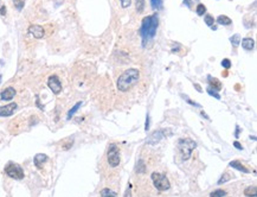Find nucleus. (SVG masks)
Returning a JSON list of instances; mask_svg holds the SVG:
<instances>
[{
    "mask_svg": "<svg viewBox=\"0 0 257 197\" xmlns=\"http://www.w3.org/2000/svg\"><path fill=\"white\" fill-rule=\"evenodd\" d=\"M162 2H164L162 0H151L152 8L154 11H159V10L162 8Z\"/></svg>",
    "mask_w": 257,
    "mask_h": 197,
    "instance_id": "obj_19",
    "label": "nucleus"
},
{
    "mask_svg": "<svg viewBox=\"0 0 257 197\" xmlns=\"http://www.w3.org/2000/svg\"><path fill=\"white\" fill-rule=\"evenodd\" d=\"M244 195L248 197H256V187L255 185L248 187L247 189L244 190Z\"/></svg>",
    "mask_w": 257,
    "mask_h": 197,
    "instance_id": "obj_18",
    "label": "nucleus"
},
{
    "mask_svg": "<svg viewBox=\"0 0 257 197\" xmlns=\"http://www.w3.org/2000/svg\"><path fill=\"white\" fill-rule=\"evenodd\" d=\"M166 134H167L166 129H158V131H154L151 136H148V139H147V144L148 145H157L160 140L164 138V136H166Z\"/></svg>",
    "mask_w": 257,
    "mask_h": 197,
    "instance_id": "obj_7",
    "label": "nucleus"
},
{
    "mask_svg": "<svg viewBox=\"0 0 257 197\" xmlns=\"http://www.w3.org/2000/svg\"><path fill=\"white\" fill-rule=\"evenodd\" d=\"M196 141L192 140L191 138H182L179 139L178 141V150L180 152V156H182V160H187L191 157V153L192 151L196 149Z\"/></svg>",
    "mask_w": 257,
    "mask_h": 197,
    "instance_id": "obj_3",
    "label": "nucleus"
},
{
    "mask_svg": "<svg viewBox=\"0 0 257 197\" xmlns=\"http://www.w3.org/2000/svg\"><path fill=\"white\" fill-rule=\"evenodd\" d=\"M145 129L148 131L149 129V116L147 115V119H146V125H145Z\"/></svg>",
    "mask_w": 257,
    "mask_h": 197,
    "instance_id": "obj_32",
    "label": "nucleus"
},
{
    "mask_svg": "<svg viewBox=\"0 0 257 197\" xmlns=\"http://www.w3.org/2000/svg\"><path fill=\"white\" fill-rule=\"evenodd\" d=\"M230 176H229V174H224L222 177H220V179L218 181V184H224V183H226L227 181H230Z\"/></svg>",
    "mask_w": 257,
    "mask_h": 197,
    "instance_id": "obj_27",
    "label": "nucleus"
},
{
    "mask_svg": "<svg viewBox=\"0 0 257 197\" xmlns=\"http://www.w3.org/2000/svg\"><path fill=\"white\" fill-rule=\"evenodd\" d=\"M230 42H231V44L236 48V46L239 45V43H241V36L238 35V33H236V35H234L232 37L230 38Z\"/></svg>",
    "mask_w": 257,
    "mask_h": 197,
    "instance_id": "obj_20",
    "label": "nucleus"
},
{
    "mask_svg": "<svg viewBox=\"0 0 257 197\" xmlns=\"http://www.w3.org/2000/svg\"><path fill=\"white\" fill-rule=\"evenodd\" d=\"M47 86H49V88L52 90L53 94H59L62 90V83L61 81H59V78H58V76L56 75H52L49 77V80H47Z\"/></svg>",
    "mask_w": 257,
    "mask_h": 197,
    "instance_id": "obj_8",
    "label": "nucleus"
},
{
    "mask_svg": "<svg viewBox=\"0 0 257 197\" xmlns=\"http://www.w3.org/2000/svg\"><path fill=\"white\" fill-rule=\"evenodd\" d=\"M241 42H242V48L247 51H251L255 46V40L252 38H244Z\"/></svg>",
    "mask_w": 257,
    "mask_h": 197,
    "instance_id": "obj_14",
    "label": "nucleus"
},
{
    "mask_svg": "<svg viewBox=\"0 0 257 197\" xmlns=\"http://www.w3.org/2000/svg\"><path fill=\"white\" fill-rule=\"evenodd\" d=\"M0 15H6V7H5V6H2V7L0 8Z\"/></svg>",
    "mask_w": 257,
    "mask_h": 197,
    "instance_id": "obj_33",
    "label": "nucleus"
},
{
    "mask_svg": "<svg viewBox=\"0 0 257 197\" xmlns=\"http://www.w3.org/2000/svg\"><path fill=\"white\" fill-rule=\"evenodd\" d=\"M204 20H205V23H206V25H207V26H211V27L213 26V24H214V18H213L211 15H205Z\"/></svg>",
    "mask_w": 257,
    "mask_h": 197,
    "instance_id": "obj_23",
    "label": "nucleus"
},
{
    "mask_svg": "<svg viewBox=\"0 0 257 197\" xmlns=\"http://www.w3.org/2000/svg\"><path fill=\"white\" fill-rule=\"evenodd\" d=\"M234 145H235V146H236V149H238V150H242V149H243V147H242V145L239 144L238 141H235V143H234Z\"/></svg>",
    "mask_w": 257,
    "mask_h": 197,
    "instance_id": "obj_34",
    "label": "nucleus"
},
{
    "mask_svg": "<svg viewBox=\"0 0 257 197\" xmlns=\"http://www.w3.org/2000/svg\"><path fill=\"white\" fill-rule=\"evenodd\" d=\"M15 108H17V103L14 102L6 106H0V116H11L14 113Z\"/></svg>",
    "mask_w": 257,
    "mask_h": 197,
    "instance_id": "obj_10",
    "label": "nucleus"
},
{
    "mask_svg": "<svg viewBox=\"0 0 257 197\" xmlns=\"http://www.w3.org/2000/svg\"><path fill=\"white\" fill-rule=\"evenodd\" d=\"M210 196L211 197H225L226 196V191H224V190H216V191L211 192Z\"/></svg>",
    "mask_w": 257,
    "mask_h": 197,
    "instance_id": "obj_24",
    "label": "nucleus"
},
{
    "mask_svg": "<svg viewBox=\"0 0 257 197\" xmlns=\"http://www.w3.org/2000/svg\"><path fill=\"white\" fill-rule=\"evenodd\" d=\"M184 4L187 6V7H191V4H192V0H184Z\"/></svg>",
    "mask_w": 257,
    "mask_h": 197,
    "instance_id": "obj_35",
    "label": "nucleus"
},
{
    "mask_svg": "<svg viewBox=\"0 0 257 197\" xmlns=\"http://www.w3.org/2000/svg\"><path fill=\"white\" fill-rule=\"evenodd\" d=\"M124 197H130V188H129V189H127V191H126V195H124Z\"/></svg>",
    "mask_w": 257,
    "mask_h": 197,
    "instance_id": "obj_36",
    "label": "nucleus"
},
{
    "mask_svg": "<svg viewBox=\"0 0 257 197\" xmlns=\"http://www.w3.org/2000/svg\"><path fill=\"white\" fill-rule=\"evenodd\" d=\"M46 160H47V156H46V154H44V153H38V154L35 156L33 161H35V165H36L38 169H40Z\"/></svg>",
    "mask_w": 257,
    "mask_h": 197,
    "instance_id": "obj_13",
    "label": "nucleus"
},
{
    "mask_svg": "<svg viewBox=\"0 0 257 197\" xmlns=\"http://www.w3.org/2000/svg\"><path fill=\"white\" fill-rule=\"evenodd\" d=\"M230 166L236 169V170H238V171H242V172H244V174H249V170L244 166L242 163H239V161H237V160L231 161V163H230Z\"/></svg>",
    "mask_w": 257,
    "mask_h": 197,
    "instance_id": "obj_15",
    "label": "nucleus"
},
{
    "mask_svg": "<svg viewBox=\"0 0 257 197\" xmlns=\"http://www.w3.org/2000/svg\"><path fill=\"white\" fill-rule=\"evenodd\" d=\"M101 197H117V195L115 191L106 188V189L101 190Z\"/></svg>",
    "mask_w": 257,
    "mask_h": 197,
    "instance_id": "obj_17",
    "label": "nucleus"
},
{
    "mask_svg": "<svg viewBox=\"0 0 257 197\" xmlns=\"http://www.w3.org/2000/svg\"><path fill=\"white\" fill-rule=\"evenodd\" d=\"M222 67L225 69H230L231 68V62H230V60H227V58H224L223 61H222Z\"/></svg>",
    "mask_w": 257,
    "mask_h": 197,
    "instance_id": "obj_28",
    "label": "nucleus"
},
{
    "mask_svg": "<svg viewBox=\"0 0 257 197\" xmlns=\"http://www.w3.org/2000/svg\"><path fill=\"white\" fill-rule=\"evenodd\" d=\"M135 7L137 13H142L145 10V0H136Z\"/></svg>",
    "mask_w": 257,
    "mask_h": 197,
    "instance_id": "obj_21",
    "label": "nucleus"
},
{
    "mask_svg": "<svg viewBox=\"0 0 257 197\" xmlns=\"http://www.w3.org/2000/svg\"><path fill=\"white\" fill-rule=\"evenodd\" d=\"M1 78H2V76L0 75V82H1Z\"/></svg>",
    "mask_w": 257,
    "mask_h": 197,
    "instance_id": "obj_39",
    "label": "nucleus"
},
{
    "mask_svg": "<svg viewBox=\"0 0 257 197\" xmlns=\"http://www.w3.org/2000/svg\"><path fill=\"white\" fill-rule=\"evenodd\" d=\"M217 23L219 24V25L227 26V25H231L232 20H231L229 17H226V15H219V17L217 18Z\"/></svg>",
    "mask_w": 257,
    "mask_h": 197,
    "instance_id": "obj_16",
    "label": "nucleus"
},
{
    "mask_svg": "<svg viewBox=\"0 0 257 197\" xmlns=\"http://www.w3.org/2000/svg\"><path fill=\"white\" fill-rule=\"evenodd\" d=\"M194 86H196V88H197V90L198 91H202V88H200V86H199V84H194Z\"/></svg>",
    "mask_w": 257,
    "mask_h": 197,
    "instance_id": "obj_37",
    "label": "nucleus"
},
{
    "mask_svg": "<svg viewBox=\"0 0 257 197\" xmlns=\"http://www.w3.org/2000/svg\"><path fill=\"white\" fill-rule=\"evenodd\" d=\"M196 12L198 15H204V13H206V7H205L203 4H198V6L196 8Z\"/></svg>",
    "mask_w": 257,
    "mask_h": 197,
    "instance_id": "obj_25",
    "label": "nucleus"
},
{
    "mask_svg": "<svg viewBox=\"0 0 257 197\" xmlns=\"http://www.w3.org/2000/svg\"><path fill=\"white\" fill-rule=\"evenodd\" d=\"M207 93H209V94H210L211 96H214V98H218V100L220 98V95H219V94H218L217 91H214V90H212V89H210V88H207Z\"/></svg>",
    "mask_w": 257,
    "mask_h": 197,
    "instance_id": "obj_29",
    "label": "nucleus"
},
{
    "mask_svg": "<svg viewBox=\"0 0 257 197\" xmlns=\"http://www.w3.org/2000/svg\"><path fill=\"white\" fill-rule=\"evenodd\" d=\"M81 106H82V102H77L75 106H74L72 108H71V109H70V111H69V113H68V119H71V116H72V115H74V114H75L76 112L78 111V108H80Z\"/></svg>",
    "mask_w": 257,
    "mask_h": 197,
    "instance_id": "obj_22",
    "label": "nucleus"
},
{
    "mask_svg": "<svg viewBox=\"0 0 257 197\" xmlns=\"http://www.w3.org/2000/svg\"><path fill=\"white\" fill-rule=\"evenodd\" d=\"M186 98V101H187V102H189L190 105H192V106H196V107H199V108H200V105H199V103H197V102H194V101H191V100H190L189 98Z\"/></svg>",
    "mask_w": 257,
    "mask_h": 197,
    "instance_id": "obj_31",
    "label": "nucleus"
},
{
    "mask_svg": "<svg viewBox=\"0 0 257 197\" xmlns=\"http://www.w3.org/2000/svg\"><path fill=\"white\" fill-rule=\"evenodd\" d=\"M107 160L108 164L112 167H116L120 165V150L119 146L116 144H110L108 147V152H107Z\"/></svg>",
    "mask_w": 257,
    "mask_h": 197,
    "instance_id": "obj_4",
    "label": "nucleus"
},
{
    "mask_svg": "<svg viewBox=\"0 0 257 197\" xmlns=\"http://www.w3.org/2000/svg\"><path fill=\"white\" fill-rule=\"evenodd\" d=\"M120 1H121V6L123 8L129 7L130 4H132V0H120Z\"/></svg>",
    "mask_w": 257,
    "mask_h": 197,
    "instance_id": "obj_30",
    "label": "nucleus"
},
{
    "mask_svg": "<svg viewBox=\"0 0 257 197\" xmlns=\"http://www.w3.org/2000/svg\"><path fill=\"white\" fill-rule=\"evenodd\" d=\"M14 95H15V89L12 88V87H8L5 90L1 91L0 98H1V100H4V101H10V100H12V98H14Z\"/></svg>",
    "mask_w": 257,
    "mask_h": 197,
    "instance_id": "obj_11",
    "label": "nucleus"
},
{
    "mask_svg": "<svg viewBox=\"0 0 257 197\" xmlns=\"http://www.w3.org/2000/svg\"><path fill=\"white\" fill-rule=\"evenodd\" d=\"M151 177L153 183H154V187L159 191H166V190L169 189L171 184H169V181L165 174H159V172H153Z\"/></svg>",
    "mask_w": 257,
    "mask_h": 197,
    "instance_id": "obj_5",
    "label": "nucleus"
},
{
    "mask_svg": "<svg viewBox=\"0 0 257 197\" xmlns=\"http://www.w3.org/2000/svg\"><path fill=\"white\" fill-rule=\"evenodd\" d=\"M139 78H140V71L137 69L132 68L126 70L117 78V83H116L117 89L120 91H127L137 83Z\"/></svg>",
    "mask_w": 257,
    "mask_h": 197,
    "instance_id": "obj_2",
    "label": "nucleus"
},
{
    "mask_svg": "<svg viewBox=\"0 0 257 197\" xmlns=\"http://www.w3.org/2000/svg\"><path fill=\"white\" fill-rule=\"evenodd\" d=\"M5 174H7L8 177L17 179V181H20L24 178V170L23 167L15 163H8L7 165L5 166Z\"/></svg>",
    "mask_w": 257,
    "mask_h": 197,
    "instance_id": "obj_6",
    "label": "nucleus"
},
{
    "mask_svg": "<svg viewBox=\"0 0 257 197\" xmlns=\"http://www.w3.org/2000/svg\"><path fill=\"white\" fill-rule=\"evenodd\" d=\"M209 88H210V89H213L214 91H219L220 89H222V83H220L219 80L209 76Z\"/></svg>",
    "mask_w": 257,
    "mask_h": 197,
    "instance_id": "obj_12",
    "label": "nucleus"
},
{
    "mask_svg": "<svg viewBox=\"0 0 257 197\" xmlns=\"http://www.w3.org/2000/svg\"><path fill=\"white\" fill-rule=\"evenodd\" d=\"M202 115H203V116H204L205 119H207V120H210V118H209V116H207V115H206V114H205L204 112H202Z\"/></svg>",
    "mask_w": 257,
    "mask_h": 197,
    "instance_id": "obj_38",
    "label": "nucleus"
},
{
    "mask_svg": "<svg viewBox=\"0 0 257 197\" xmlns=\"http://www.w3.org/2000/svg\"><path fill=\"white\" fill-rule=\"evenodd\" d=\"M159 26V17L157 13L152 15H147L142 19L141 27L139 30V35L142 39V46H147L153 42V39L157 35V30Z\"/></svg>",
    "mask_w": 257,
    "mask_h": 197,
    "instance_id": "obj_1",
    "label": "nucleus"
},
{
    "mask_svg": "<svg viewBox=\"0 0 257 197\" xmlns=\"http://www.w3.org/2000/svg\"><path fill=\"white\" fill-rule=\"evenodd\" d=\"M14 1V6L18 11H22L24 7V0H13Z\"/></svg>",
    "mask_w": 257,
    "mask_h": 197,
    "instance_id": "obj_26",
    "label": "nucleus"
},
{
    "mask_svg": "<svg viewBox=\"0 0 257 197\" xmlns=\"http://www.w3.org/2000/svg\"><path fill=\"white\" fill-rule=\"evenodd\" d=\"M29 32L37 39H40V38L44 37L45 35V30L43 29V26L40 25H30L29 26Z\"/></svg>",
    "mask_w": 257,
    "mask_h": 197,
    "instance_id": "obj_9",
    "label": "nucleus"
}]
</instances>
